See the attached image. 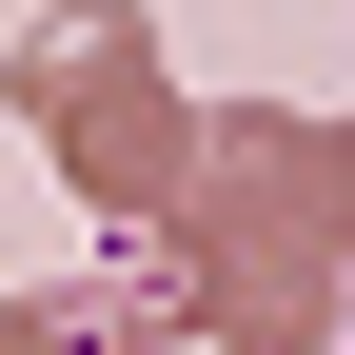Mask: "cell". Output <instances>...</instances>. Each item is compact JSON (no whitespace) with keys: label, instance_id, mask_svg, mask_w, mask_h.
Here are the masks:
<instances>
[]
</instances>
